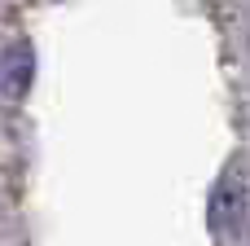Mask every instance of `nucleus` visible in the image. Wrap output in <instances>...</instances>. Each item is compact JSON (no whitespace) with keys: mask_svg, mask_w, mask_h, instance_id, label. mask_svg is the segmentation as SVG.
I'll use <instances>...</instances> for the list:
<instances>
[{"mask_svg":"<svg viewBox=\"0 0 250 246\" xmlns=\"http://www.w3.org/2000/svg\"><path fill=\"white\" fill-rule=\"evenodd\" d=\"M26 84H31V48L9 44L0 53V88H4V97H22Z\"/></svg>","mask_w":250,"mask_h":246,"instance_id":"obj_1","label":"nucleus"}]
</instances>
